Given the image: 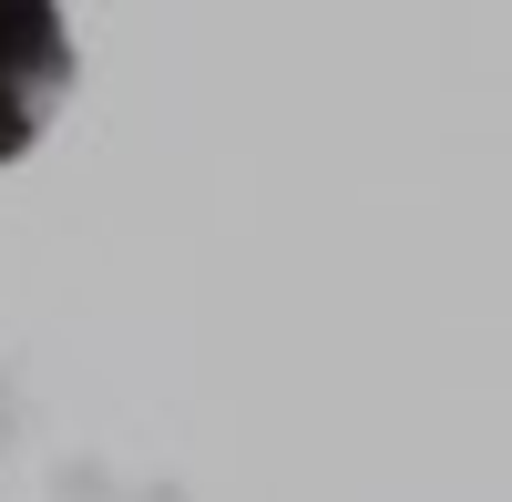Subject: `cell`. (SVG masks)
Wrapping results in <instances>:
<instances>
[{"instance_id":"cell-1","label":"cell","mask_w":512,"mask_h":502,"mask_svg":"<svg viewBox=\"0 0 512 502\" xmlns=\"http://www.w3.org/2000/svg\"><path fill=\"white\" fill-rule=\"evenodd\" d=\"M72 93V21L62 0H0V164L41 144V123Z\"/></svg>"}]
</instances>
